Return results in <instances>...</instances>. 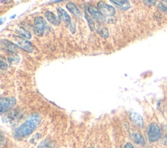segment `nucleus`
Masks as SVG:
<instances>
[{
    "label": "nucleus",
    "mask_w": 167,
    "mask_h": 148,
    "mask_svg": "<svg viewBox=\"0 0 167 148\" xmlns=\"http://www.w3.org/2000/svg\"><path fill=\"white\" fill-rule=\"evenodd\" d=\"M41 118L38 114L32 115L28 120L23 123L21 125L16 128L15 135L18 137H24L29 135L35 130L40 124Z\"/></svg>",
    "instance_id": "nucleus-1"
},
{
    "label": "nucleus",
    "mask_w": 167,
    "mask_h": 148,
    "mask_svg": "<svg viewBox=\"0 0 167 148\" xmlns=\"http://www.w3.org/2000/svg\"><path fill=\"white\" fill-rule=\"evenodd\" d=\"M147 137L151 142H157L161 138L160 128L156 123H152L150 125L148 133H147Z\"/></svg>",
    "instance_id": "nucleus-2"
},
{
    "label": "nucleus",
    "mask_w": 167,
    "mask_h": 148,
    "mask_svg": "<svg viewBox=\"0 0 167 148\" xmlns=\"http://www.w3.org/2000/svg\"><path fill=\"white\" fill-rule=\"evenodd\" d=\"M46 27V21L42 16H37L34 20V31L37 36L42 37Z\"/></svg>",
    "instance_id": "nucleus-3"
},
{
    "label": "nucleus",
    "mask_w": 167,
    "mask_h": 148,
    "mask_svg": "<svg viewBox=\"0 0 167 148\" xmlns=\"http://www.w3.org/2000/svg\"><path fill=\"white\" fill-rule=\"evenodd\" d=\"M15 40L16 41V44L18 47L23 49L24 51L27 52L31 53L34 51V46H32L31 43L26 39L22 37H16L15 38Z\"/></svg>",
    "instance_id": "nucleus-4"
},
{
    "label": "nucleus",
    "mask_w": 167,
    "mask_h": 148,
    "mask_svg": "<svg viewBox=\"0 0 167 148\" xmlns=\"http://www.w3.org/2000/svg\"><path fill=\"white\" fill-rule=\"evenodd\" d=\"M16 103V100L15 97H9L7 98H3L0 101V106H1V113L9 110L13 108Z\"/></svg>",
    "instance_id": "nucleus-5"
},
{
    "label": "nucleus",
    "mask_w": 167,
    "mask_h": 148,
    "mask_svg": "<svg viewBox=\"0 0 167 148\" xmlns=\"http://www.w3.org/2000/svg\"><path fill=\"white\" fill-rule=\"evenodd\" d=\"M98 9L105 16H112L116 13V10L113 7L102 1L99 2Z\"/></svg>",
    "instance_id": "nucleus-6"
},
{
    "label": "nucleus",
    "mask_w": 167,
    "mask_h": 148,
    "mask_svg": "<svg viewBox=\"0 0 167 148\" xmlns=\"http://www.w3.org/2000/svg\"><path fill=\"white\" fill-rule=\"evenodd\" d=\"M57 13H58V16L60 18V19L64 21V22L68 26H69V27L71 31H72V32L74 33L73 29H74V31H75V29L73 28L72 24H71V19L70 16L68 15L67 13L61 7H57Z\"/></svg>",
    "instance_id": "nucleus-7"
},
{
    "label": "nucleus",
    "mask_w": 167,
    "mask_h": 148,
    "mask_svg": "<svg viewBox=\"0 0 167 148\" xmlns=\"http://www.w3.org/2000/svg\"><path fill=\"white\" fill-rule=\"evenodd\" d=\"M88 11L90 13V15L92 16V18L95 19V20L97 22H103L106 21V18L102 13H101L99 10L97 9L96 7L94 6H90L88 7Z\"/></svg>",
    "instance_id": "nucleus-8"
},
{
    "label": "nucleus",
    "mask_w": 167,
    "mask_h": 148,
    "mask_svg": "<svg viewBox=\"0 0 167 148\" xmlns=\"http://www.w3.org/2000/svg\"><path fill=\"white\" fill-rule=\"evenodd\" d=\"M130 119L131 120L134 124L136 125L138 127H142L144 125V121L142 119L140 115L135 112H131L130 114Z\"/></svg>",
    "instance_id": "nucleus-9"
},
{
    "label": "nucleus",
    "mask_w": 167,
    "mask_h": 148,
    "mask_svg": "<svg viewBox=\"0 0 167 148\" xmlns=\"http://www.w3.org/2000/svg\"><path fill=\"white\" fill-rule=\"evenodd\" d=\"M45 15L46 16V18H47V20L53 24L54 26H57L61 23V19L59 17V16H56L55 14L51 11H47L46 12Z\"/></svg>",
    "instance_id": "nucleus-10"
},
{
    "label": "nucleus",
    "mask_w": 167,
    "mask_h": 148,
    "mask_svg": "<svg viewBox=\"0 0 167 148\" xmlns=\"http://www.w3.org/2000/svg\"><path fill=\"white\" fill-rule=\"evenodd\" d=\"M66 7L74 16H76V17L80 18L82 16V14L80 11V10L78 9L77 6H76V4L74 3L69 2V3L67 4Z\"/></svg>",
    "instance_id": "nucleus-11"
},
{
    "label": "nucleus",
    "mask_w": 167,
    "mask_h": 148,
    "mask_svg": "<svg viewBox=\"0 0 167 148\" xmlns=\"http://www.w3.org/2000/svg\"><path fill=\"white\" fill-rule=\"evenodd\" d=\"M110 2L113 3L114 4L118 7L119 9L124 10H127L131 7V5L129 1H113V0H111Z\"/></svg>",
    "instance_id": "nucleus-12"
},
{
    "label": "nucleus",
    "mask_w": 167,
    "mask_h": 148,
    "mask_svg": "<svg viewBox=\"0 0 167 148\" xmlns=\"http://www.w3.org/2000/svg\"><path fill=\"white\" fill-rule=\"evenodd\" d=\"M37 148H55V143L50 139L46 138L39 145Z\"/></svg>",
    "instance_id": "nucleus-13"
},
{
    "label": "nucleus",
    "mask_w": 167,
    "mask_h": 148,
    "mask_svg": "<svg viewBox=\"0 0 167 148\" xmlns=\"http://www.w3.org/2000/svg\"><path fill=\"white\" fill-rule=\"evenodd\" d=\"M131 138H132L133 140L135 142V143L140 144V145H143L145 144V140L144 137L142 136L140 133H133L131 135Z\"/></svg>",
    "instance_id": "nucleus-14"
},
{
    "label": "nucleus",
    "mask_w": 167,
    "mask_h": 148,
    "mask_svg": "<svg viewBox=\"0 0 167 148\" xmlns=\"http://www.w3.org/2000/svg\"><path fill=\"white\" fill-rule=\"evenodd\" d=\"M16 32L18 34L21 35V36L26 38V39H31V34H30L28 30L25 29L22 27H20L19 28L16 29Z\"/></svg>",
    "instance_id": "nucleus-15"
},
{
    "label": "nucleus",
    "mask_w": 167,
    "mask_h": 148,
    "mask_svg": "<svg viewBox=\"0 0 167 148\" xmlns=\"http://www.w3.org/2000/svg\"><path fill=\"white\" fill-rule=\"evenodd\" d=\"M2 42L4 43L3 45H5V47L7 49H8L9 51L15 52L16 50H17L18 46L16 45H15V44H13V43L9 42V40H3Z\"/></svg>",
    "instance_id": "nucleus-16"
},
{
    "label": "nucleus",
    "mask_w": 167,
    "mask_h": 148,
    "mask_svg": "<svg viewBox=\"0 0 167 148\" xmlns=\"http://www.w3.org/2000/svg\"><path fill=\"white\" fill-rule=\"evenodd\" d=\"M97 33L101 37L104 39H106L109 36V31L108 29L105 26H100L97 28Z\"/></svg>",
    "instance_id": "nucleus-17"
},
{
    "label": "nucleus",
    "mask_w": 167,
    "mask_h": 148,
    "mask_svg": "<svg viewBox=\"0 0 167 148\" xmlns=\"http://www.w3.org/2000/svg\"><path fill=\"white\" fill-rule=\"evenodd\" d=\"M84 16L86 19L87 23H88V25H89L90 29H91L92 31H94L95 30V23H94V20H93L92 18L87 13H85Z\"/></svg>",
    "instance_id": "nucleus-18"
},
{
    "label": "nucleus",
    "mask_w": 167,
    "mask_h": 148,
    "mask_svg": "<svg viewBox=\"0 0 167 148\" xmlns=\"http://www.w3.org/2000/svg\"><path fill=\"white\" fill-rule=\"evenodd\" d=\"M158 8L159 9H161V10H163V11H165V12H167V7H166L165 5H164L163 3L159 2L158 3Z\"/></svg>",
    "instance_id": "nucleus-19"
},
{
    "label": "nucleus",
    "mask_w": 167,
    "mask_h": 148,
    "mask_svg": "<svg viewBox=\"0 0 167 148\" xmlns=\"http://www.w3.org/2000/svg\"><path fill=\"white\" fill-rule=\"evenodd\" d=\"M7 68V65L5 62L1 61V70H6Z\"/></svg>",
    "instance_id": "nucleus-20"
},
{
    "label": "nucleus",
    "mask_w": 167,
    "mask_h": 148,
    "mask_svg": "<svg viewBox=\"0 0 167 148\" xmlns=\"http://www.w3.org/2000/svg\"><path fill=\"white\" fill-rule=\"evenodd\" d=\"M144 3H146V4L152 5H155V1H144Z\"/></svg>",
    "instance_id": "nucleus-21"
},
{
    "label": "nucleus",
    "mask_w": 167,
    "mask_h": 148,
    "mask_svg": "<svg viewBox=\"0 0 167 148\" xmlns=\"http://www.w3.org/2000/svg\"><path fill=\"white\" fill-rule=\"evenodd\" d=\"M124 148H134V146L131 143H127L125 144Z\"/></svg>",
    "instance_id": "nucleus-22"
},
{
    "label": "nucleus",
    "mask_w": 167,
    "mask_h": 148,
    "mask_svg": "<svg viewBox=\"0 0 167 148\" xmlns=\"http://www.w3.org/2000/svg\"><path fill=\"white\" fill-rule=\"evenodd\" d=\"M15 16H16V15H13V16H12V17H11V18H14V17H15Z\"/></svg>",
    "instance_id": "nucleus-23"
},
{
    "label": "nucleus",
    "mask_w": 167,
    "mask_h": 148,
    "mask_svg": "<svg viewBox=\"0 0 167 148\" xmlns=\"http://www.w3.org/2000/svg\"><path fill=\"white\" fill-rule=\"evenodd\" d=\"M165 3H167V1H165Z\"/></svg>",
    "instance_id": "nucleus-24"
},
{
    "label": "nucleus",
    "mask_w": 167,
    "mask_h": 148,
    "mask_svg": "<svg viewBox=\"0 0 167 148\" xmlns=\"http://www.w3.org/2000/svg\"><path fill=\"white\" fill-rule=\"evenodd\" d=\"M91 148H94V147H91Z\"/></svg>",
    "instance_id": "nucleus-25"
}]
</instances>
